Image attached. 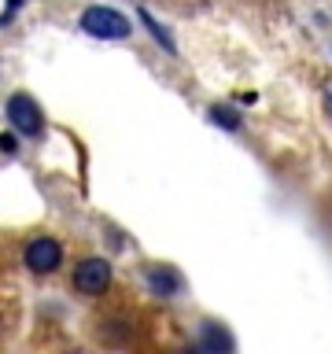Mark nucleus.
Returning <instances> with one entry per match:
<instances>
[{
  "mask_svg": "<svg viewBox=\"0 0 332 354\" xmlns=\"http://www.w3.org/2000/svg\"><path fill=\"white\" fill-rule=\"evenodd\" d=\"M82 30L104 41H122L129 37V19L118 15L115 8H85L82 11Z\"/></svg>",
  "mask_w": 332,
  "mask_h": 354,
  "instance_id": "1",
  "label": "nucleus"
},
{
  "mask_svg": "<svg viewBox=\"0 0 332 354\" xmlns=\"http://www.w3.org/2000/svg\"><path fill=\"white\" fill-rule=\"evenodd\" d=\"M71 284L82 295H104L111 288V266H107V259H82V262H77V270H74V277H71Z\"/></svg>",
  "mask_w": 332,
  "mask_h": 354,
  "instance_id": "2",
  "label": "nucleus"
},
{
  "mask_svg": "<svg viewBox=\"0 0 332 354\" xmlns=\"http://www.w3.org/2000/svg\"><path fill=\"white\" fill-rule=\"evenodd\" d=\"M8 118H11V126H15V133H22V137H41V129H44L41 107L33 104V96H26V93H15L8 100Z\"/></svg>",
  "mask_w": 332,
  "mask_h": 354,
  "instance_id": "3",
  "label": "nucleus"
},
{
  "mask_svg": "<svg viewBox=\"0 0 332 354\" xmlns=\"http://www.w3.org/2000/svg\"><path fill=\"white\" fill-rule=\"evenodd\" d=\"M22 259H26V266L33 273H55L63 262V248H59V240H52V236H37V240L26 243Z\"/></svg>",
  "mask_w": 332,
  "mask_h": 354,
  "instance_id": "4",
  "label": "nucleus"
},
{
  "mask_svg": "<svg viewBox=\"0 0 332 354\" xmlns=\"http://www.w3.org/2000/svg\"><path fill=\"white\" fill-rule=\"evenodd\" d=\"M199 347L207 354H232V336L218 325V321H203V325H199Z\"/></svg>",
  "mask_w": 332,
  "mask_h": 354,
  "instance_id": "5",
  "label": "nucleus"
},
{
  "mask_svg": "<svg viewBox=\"0 0 332 354\" xmlns=\"http://www.w3.org/2000/svg\"><path fill=\"white\" fill-rule=\"evenodd\" d=\"M148 284L159 295H174L177 288H181V277H177L170 266H148Z\"/></svg>",
  "mask_w": 332,
  "mask_h": 354,
  "instance_id": "6",
  "label": "nucleus"
},
{
  "mask_svg": "<svg viewBox=\"0 0 332 354\" xmlns=\"http://www.w3.org/2000/svg\"><path fill=\"white\" fill-rule=\"evenodd\" d=\"M140 22H144V26H148V30H151V37H155V41H159V44H163V48H166V52H174V41H170V37H166V30H163V26H159V22H155V19L148 15V11H140Z\"/></svg>",
  "mask_w": 332,
  "mask_h": 354,
  "instance_id": "7",
  "label": "nucleus"
},
{
  "mask_svg": "<svg viewBox=\"0 0 332 354\" xmlns=\"http://www.w3.org/2000/svg\"><path fill=\"white\" fill-rule=\"evenodd\" d=\"M210 118H214L218 126H225V129H237V126H240V118L232 115L229 107H214V111H210Z\"/></svg>",
  "mask_w": 332,
  "mask_h": 354,
  "instance_id": "8",
  "label": "nucleus"
},
{
  "mask_svg": "<svg viewBox=\"0 0 332 354\" xmlns=\"http://www.w3.org/2000/svg\"><path fill=\"white\" fill-rule=\"evenodd\" d=\"M170 354H188V351H170Z\"/></svg>",
  "mask_w": 332,
  "mask_h": 354,
  "instance_id": "9",
  "label": "nucleus"
}]
</instances>
